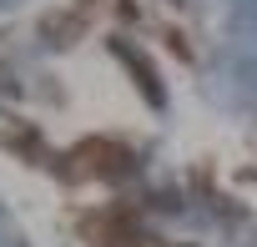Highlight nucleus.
<instances>
[{"label":"nucleus","instance_id":"obj_2","mask_svg":"<svg viewBox=\"0 0 257 247\" xmlns=\"http://www.w3.org/2000/svg\"><path fill=\"white\" fill-rule=\"evenodd\" d=\"M76 162L91 177H121V172H132V152L116 147V142H86V147H76Z\"/></svg>","mask_w":257,"mask_h":247},{"label":"nucleus","instance_id":"obj_1","mask_svg":"<svg viewBox=\"0 0 257 247\" xmlns=\"http://www.w3.org/2000/svg\"><path fill=\"white\" fill-rule=\"evenodd\" d=\"M81 232H86L96 247H137V217H132V212H101V217H86Z\"/></svg>","mask_w":257,"mask_h":247},{"label":"nucleus","instance_id":"obj_3","mask_svg":"<svg viewBox=\"0 0 257 247\" xmlns=\"http://www.w3.org/2000/svg\"><path fill=\"white\" fill-rule=\"evenodd\" d=\"M116 56H121L126 66H132V71H137V81H142V91H147L152 101H162V91H157V76H152V66H147V61H142L137 51H126V46H116Z\"/></svg>","mask_w":257,"mask_h":247}]
</instances>
